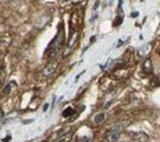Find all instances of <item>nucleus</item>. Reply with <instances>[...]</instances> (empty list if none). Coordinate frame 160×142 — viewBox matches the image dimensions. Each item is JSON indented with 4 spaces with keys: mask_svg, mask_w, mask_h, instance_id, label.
<instances>
[{
    "mask_svg": "<svg viewBox=\"0 0 160 142\" xmlns=\"http://www.w3.org/2000/svg\"><path fill=\"white\" fill-rule=\"evenodd\" d=\"M73 114H74V110H73V108H67V109L63 111L62 116H63V118H68V116H70V115H73Z\"/></svg>",
    "mask_w": 160,
    "mask_h": 142,
    "instance_id": "obj_7",
    "label": "nucleus"
},
{
    "mask_svg": "<svg viewBox=\"0 0 160 142\" xmlns=\"http://www.w3.org/2000/svg\"><path fill=\"white\" fill-rule=\"evenodd\" d=\"M63 42H64V31H63V26L60 25L59 30H58V34L54 36V39L51 41V43L48 45L46 52H47V56L49 58H54L58 52L60 51V47L63 46Z\"/></svg>",
    "mask_w": 160,
    "mask_h": 142,
    "instance_id": "obj_1",
    "label": "nucleus"
},
{
    "mask_svg": "<svg viewBox=\"0 0 160 142\" xmlns=\"http://www.w3.org/2000/svg\"><path fill=\"white\" fill-rule=\"evenodd\" d=\"M1 67H2V64H1V62H0V69H1Z\"/></svg>",
    "mask_w": 160,
    "mask_h": 142,
    "instance_id": "obj_12",
    "label": "nucleus"
},
{
    "mask_svg": "<svg viewBox=\"0 0 160 142\" xmlns=\"http://www.w3.org/2000/svg\"><path fill=\"white\" fill-rule=\"evenodd\" d=\"M16 87H18V85H16V83H15V82H10V83H9V84L2 89V92H4V94H9V93H10L12 89H15Z\"/></svg>",
    "mask_w": 160,
    "mask_h": 142,
    "instance_id": "obj_5",
    "label": "nucleus"
},
{
    "mask_svg": "<svg viewBox=\"0 0 160 142\" xmlns=\"http://www.w3.org/2000/svg\"><path fill=\"white\" fill-rule=\"evenodd\" d=\"M148 141V136L143 132H138L133 135V142H147Z\"/></svg>",
    "mask_w": 160,
    "mask_h": 142,
    "instance_id": "obj_4",
    "label": "nucleus"
},
{
    "mask_svg": "<svg viewBox=\"0 0 160 142\" xmlns=\"http://www.w3.org/2000/svg\"><path fill=\"white\" fill-rule=\"evenodd\" d=\"M62 1H69V0H62Z\"/></svg>",
    "mask_w": 160,
    "mask_h": 142,
    "instance_id": "obj_13",
    "label": "nucleus"
},
{
    "mask_svg": "<svg viewBox=\"0 0 160 142\" xmlns=\"http://www.w3.org/2000/svg\"><path fill=\"white\" fill-rule=\"evenodd\" d=\"M105 120V114L103 113H101V114H98L96 116H95V119H94V121L95 124H101V122Z\"/></svg>",
    "mask_w": 160,
    "mask_h": 142,
    "instance_id": "obj_8",
    "label": "nucleus"
},
{
    "mask_svg": "<svg viewBox=\"0 0 160 142\" xmlns=\"http://www.w3.org/2000/svg\"><path fill=\"white\" fill-rule=\"evenodd\" d=\"M57 67H58V63H57V62H51V63L43 69V77H49V76H52V74L56 72Z\"/></svg>",
    "mask_w": 160,
    "mask_h": 142,
    "instance_id": "obj_3",
    "label": "nucleus"
},
{
    "mask_svg": "<svg viewBox=\"0 0 160 142\" xmlns=\"http://www.w3.org/2000/svg\"><path fill=\"white\" fill-rule=\"evenodd\" d=\"M143 71L147 72V73H152V71H153V66H152L150 60H147V61L144 62V64H143Z\"/></svg>",
    "mask_w": 160,
    "mask_h": 142,
    "instance_id": "obj_6",
    "label": "nucleus"
},
{
    "mask_svg": "<svg viewBox=\"0 0 160 142\" xmlns=\"http://www.w3.org/2000/svg\"><path fill=\"white\" fill-rule=\"evenodd\" d=\"M48 106H49V104H44V105H43V111H47Z\"/></svg>",
    "mask_w": 160,
    "mask_h": 142,
    "instance_id": "obj_9",
    "label": "nucleus"
},
{
    "mask_svg": "<svg viewBox=\"0 0 160 142\" xmlns=\"http://www.w3.org/2000/svg\"><path fill=\"white\" fill-rule=\"evenodd\" d=\"M4 115H5V114H4V111H2V110H1V109H0V118H2V116H4Z\"/></svg>",
    "mask_w": 160,
    "mask_h": 142,
    "instance_id": "obj_11",
    "label": "nucleus"
},
{
    "mask_svg": "<svg viewBox=\"0 0 160 142\" xmlns=\"http://www.w3.org/2000/svg\"><path fill=\"white\" fill-rule=\"evenodd\" d=\"M11 139V136H6L5 139H4V142H9V140Z\"/></svg>",
    "mask_w": 160,
    "mask_h": 142,
    "instance_id": "obj_10",
    "label": "nucleus"
},
{
    "mask_svg": "<svg viewBox=\"0 0 160 142\" xmlns=\"http://www.w3.org/2000/svg\"><path fill=\"white\" fill-rule=\"evenodd\" d=\"M122 125H116L113 127H111L110 130H107L106 135H105V140L107 142H116L120 139L121 134H122Z\"/></svg>",
    "mask_w": 160,
    "mask_h": 142,
    "instance_id": "obj_2",
    "label": "nucleus"
}]
</instances>
